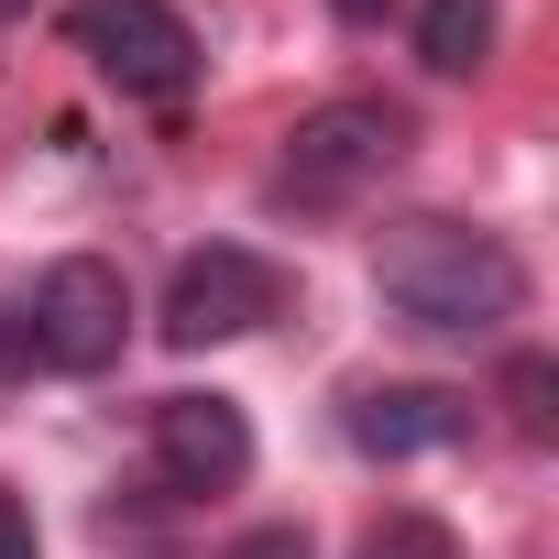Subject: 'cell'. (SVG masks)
Masks as SVG:
<instances>
[{
	"label": "cell",
	"mask_w": 559,
	"mask_h": 559,
	"mask_svg": "<svg viewBox=\"0 0 559 559\" xmlns=\"http://www.w3.org/2000/svg\"><path fill=\"white\" fill-rule=\"evenodd\" d=\"M0 559H45V537H34V504H23V493H0Z\"/></svg>",
	"instance_id": "obj_11"
},
{
	"label": "cell",
	"mask_w": 559,
	"mask_h": 559,
	"mask_svg": "<svg viewBox=\"0 0 559 559\" xmlns=\"http://www.w3.org/2000/svg\"><path fill=\"white\" fill-rule=\"evenodd\" d=\"M330 12H341V23H384V12H395V0H330Z\"/></svg>",
	"instance_id": "obj_13"
},
{
	"label": "cell",
	"mask_w": 559,
	"mask_h": 559,
	"mask_svg": "<svg viewBox=\"0 0 559 559\" xmlns=\"http://www.w3.org/2000/svg\"><path fill=\"white\" fill-rule=\"evenodd\" d=\"M373 286H384V308L406 330L472 341V330H504L526 308V263L493 230H472V219H395L373 241Z\"/></svg>",
	"instance_id": "obj_1"
},
{
	"label": "cell",
	"mask_w": 559,
	"mask_h": 559,
	"mask_svg": "<svg viewBox=\"0 0 559 559\" xmlns=\"http://www.w3.org/2000/svg\"><path fill=\"white\" fill-rule=\"evenodd\" d=\"M78 56L121 88V99H176L198 78V34L187 12H165V0H78Z\"/></svg>",
	"instance_id": "obj_4"
},
{
	"label": "cell",
	"mask_w": 559,
	"mask_h": 559,
	"mask_svg": "<svg viewBox=\"0 0 559 559\" xmlns=\"http://www.w3.org/2000/svg\"><path fill=\"white\" fill-rule=\"evenodd\" d=\"M12 12H34V0H0V23H12Z\"/></svg>",
	"instance_id": "obj_14"
},
{
	"label": "cell",
	"mask_w": 559,
	"mask_h": 559,
	"mask_svg": "<svg viewBox=\"0 0 559 559\" xmlns=\"http://www.w3.org/2000/svg\"><path fill=\"white\" fill-rule=\"evenodd\" d=\"M121 330H132L121 263H99V252L45 263V286H34V308H23L34 362H56V373H110V362H121Z\"/></svg>",
	"instance_id": "obj_2"
},
{
	"label": "cell",
	"mask_w": 559,
	"mask_h": 559,
	"mask_svg": "<svg viewBox=\"0 0 559 559\" xmlns=\"http://www.w3.org/2000/svg\"><path fill=\"white\" fill-rule=\"evenodd\" d=\"M352 559H461V548H450V526H439V515H384Z\"/></svg>",
	"instance_id": "obj_9"
},
{
	"label": "cell",
	"mask_w": 559,
	"mask_h": 559,
	"mask_svg": "<svg viewBox=\"0 0 559 559\" xmlns=\"http://www.w3.org/2000/svg\"><path fill=\"white\" fill-rule=\"evenodd\" d=\"M493 34H504L493 0H417V56H428L439 78H472V67L493 56Z\"/></svg>",
	"instance_id": "obj_8"
},
{
	"label": "cell",
	"mask_w": 559,
	"mask_h": 559,
	"mask_svg": "<svg viewBox=\"0 0 559 559\" xmlns=\"http://www.w3.org/2000/svg\"><path fill=\"white\" fill-rule=\"evenodd\" d=\"M230 559H308V537H297V526H263V537H241Z\"/></svg>",
	"instance_id": "obj_12"
},
{
	"label": "cell",
	"mask_w": 559,
	"mask_h": 559,
	"mask_svg": "<svg viewBox=\"0 0 559 559\" xmlns=\"http://www.w3.org/2000/svg\"><path fill=\"white\" fill-rule=\"evenodd\" d=\"M548 395H559V373L526 352V362L504 373V406H515V428H526V439H548Z\"/></svg>",
	"instance_id": "obj_10"
},
{
	"label": "cell",
	"mask_w": 559,
	"mask_h": 559,
	"mask_svg": "<svg viewBox=\"0 0 559 559\" xmlns=\"http://www.w3.org/2000/svg\"><path fill=\"white\" fill-rule=\"evenodd\" d=\"M406 154V110L395 99H330L286 132V187L297 198H352L362 176H384Z\"/></svg>",
	"instance_id": "obj_5"
},
{
	"label": "cell",
	"mask_w": 559,
	"mask_h": 559,
	"mask_svg": "<svg viewBox=\"0 0 559 559\" xmlns=\"http://www.w3.org/2000/svg\"><path fill=\"white\" fill-rule=\"evenodd\" d=\"M154 472H165L176 493H230V483L252 472L241 406H230V395H165V406H154Z\"/></svg>",
	"instance_id": "obj_6"
},
{
	"label": "cell",
	"mask_w": 559,
	"mask_h": 559,
	"mask_svg": "<svg viewBox=\"0 0 559 559\" xmlns=\"http://www.w3.org/2000/svg\"><path fill=\"white\" fill-rule=\"evenodd\" d=\"M263 319H286V274H274L252 241H209L176 263V286H165V341L176 352H209V341H241Z\"/></svg>",
	"instance_id": "obj_3"
},
{
	"label": "cell",
	"mask_w": 559,
	"mask_h": 559,
	"mask_svg": "<svg viewBox=\"0 0 559 559\" xmlns=\"http://www.w3.org/2000/svg\"><path fill=\"white\" fill-rule=\"evenodd\" d=\"M341 428H352L362 461H417V450L472 439V395H450V384H362Z\"/></svg>",
	"instance_id": "obj_7"
}]
</instances>
